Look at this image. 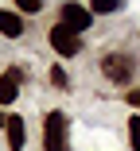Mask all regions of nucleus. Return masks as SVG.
I'll list each match as a JSON object with an SVG mask.
<instances>
[{
  "label": "nucleus",
  "instance_id": "nucleus-2",
  "mask_svg": "<svg viewBox=\"0 0 140 151\" xmlns=\"http://www.w3.org/2000/svg\"><path fill=\"white\" fill-rule=\"evenodd\" d=\"M43 151H66V116H62V112H47V124H43Z\"/></svg>",
  "mask_w": 140,
  "mask_h": 151
},
{
  "label": "nucleus",
  "instance_id": "nucleus-10",
  "mask_svg": "<svg viewBox=\"0 0 140 151\" xmlns=\"http://www.w3.org/2000/svg\"><path fill=\"white\" fill-rule=\"evenodd\" d=\"M51 85H54V89H66V85H70V81H66V70H62V66H54V70H51Z\"/></svg>",
  "mask_w": 140,
  "mask_h": 151
},
{
  "label": "nucleus",
  "instance_id": "nucleus-13",
  "mask_svg": "<svg viewBox=\"0 0 140 151\" xmlns=\"http://www.w3.org/2000/svg\"><path fill=\"white\" fill-rule=\"evenodd\" d=\"M4 124H8V116H4V112H0V128H4Z\"/></svg>",
  "mask_w": 140,
  "mask_h": 151
},
{
  "label": "nucleus",
  "instance_id": "nucleus-3",
  "mask_svg": "<svg viewBox=\"0 0 140 151\" xmlns=\"http://www.w3.org/2000/svg\"><path fill=\"white\" fill-rule=\"evenodd\" d=\"M51 47H54V54H62V58H74L78 50H82V39H78V31H70V27H51Z\"/></svg>",
  "mask_w": 140,
  "mask_h": 151
},
{
  "label": "nucleus",
  "instance_id": "nucleus-6",
  "mask_svg": "<svg viewBox=\"0 0 140 151\" xmlns=\"http://www.w3.org/2000/svg\"><path fill=\"white\" fill-rule=\"evenodd\" d=\"M0 35H8V39H20L23 35V12H0Z\"/></svg>",
  "mask_w": 140,
  "mask_h": 151
},
{
  "label": "nucleus",
  "instance_id": "nucleus-4",
  "mask_svg": "<svg viewBox=\"0 0 140 151\" xmlns=\"http://www.w3.org/2000/svg\"><path fill=\"white\" fill-rule=\"evenodd\" d=\"M59 19H62V27H70V31H86V27H90V19H94V12L90 8H82V4H70V0H66V4L59 8Z\"/></svg>",
  "mask_w": 140,
  "mask_h": 151
},
{
  "label": "nucleus",
  "instance_id": "nucleus-5",
  "mask_svg": "<svg viewBox=\"0 0 140 151\" xmlns=\"http://www.w3.org/2000/svg\"><path fill=\"white\" fill-rule=\"evenodd\" d=\"M20 81H23V70H4L0 74V105H12L16 101V93H20Z\"/></svg>",
  "mask_w": 140,
  "mask_h": 151
},
{
  "label": "nucleus",
  "instance_id": "nucleus-12",
  "mask_svg": "<svg viewBox=\"0 0 140 151\" xmlns=\"http://www.w3.org/2000/svg\"><path fill=\"white\" fill-rule=\"evenodd\" d=\"M128 109L140 112V89H128Z\"/></svg>",
  "mask_w": 140,
  "mask_h": 151
},
{
  "label": "nucleus",
  "instance_id": "nucleus-7",
  "mask_svg": "<svg viewBox=\"0 0 140 151\" xmlns=\"http://www.w3.org/2000/svg\"><path fill=\"white\" fill-rule=\"evenodd\" d=\"M4 128H8V147L12 151H23V120L20 116H8Z\"/></svg>",
  "mask_w": 140,
  "mask_h": 151
},
{
  "label": "nucleus",
  "instance_id": "nucleus-11",
  "mask_svg": "<svg viewBox=\"0 0 140 151\" xmlns=\"http://www.w3.org/2000/svg\"><path fill=\"white\" fill-rule=\"evenodd\" d=\"M16 8H20V12H39L43 0H16Z\"/></svg>",
  "mask_w": 140,
  "mask_h": 151
},
{
  "label": "nucleus",
  "instance_id": "nucleus-8",
  "mask_svg": "<svg viewBox=\"0 0 140 151\" xmlns=\"http://www.w3.org/2000/svg\"><path fill=\"white\" fill-rule=\"evenodd\" d=\"M128 143H132V151H140V112L128 116Z\"/></svg>",
  "mask_w": 140,
  "mask_h": 151
},
{
  "label": "nucleus",
  "instance_id": "nucleus-1",
  "mask_svg": "<svg viewBox=\"0 0 140 151\" xmlns=\"http://www.w3.org/2000/svg\"><path fill=\"white\" fill-rule=\"evenodd\" d=\"M101 74L109 81H117V85H128L132 74H136V62H132V54H105L101 58Z\"/></svg>",
  "mask_w": 140,
  "mask_h": 151
},
{
  "label": "nucleus",
  "instance_id": "nucleus-9",
  "mask_svg": "<svg viewBox=\"0 0 140 151\" xmlns=\"http://www.w3.org/2000/svg\"><path fill=\"white\" fill-rule=\"evenodd\" d=\"M117 8H121V0H90V12H97V16L117 12Z\"/></svg>",
  "mask_w": 140,
  "mask_h": 151
}]
</instances>
